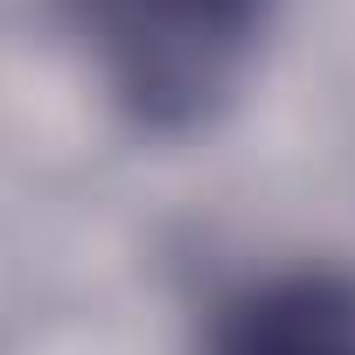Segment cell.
I'll list each match as a JSON object with an SVG mask.
<instances>
[{"label":"cell","mask_w":355,"mask_h":355,"mask_svg":"<svg viewBox=\"0 0 355 355\" xmlns=\"http://www.w3.org/2000/svg\"><path fill=\"white\" fill-rule=\"evenodd\" d=\"M202 355H355V272L293 265L230 293Z\"/></svg>","instance_id":"cell-2"},{"label":"cell","mask_w":355,"mask_h":355,"mask_svg":"<svg viewBox=\"0 0 355 355\" xmlns=\"http://www.w3.org/2000/svg\"><path fill=\"white\" fill-rule=\"evenodd\" d=\"M63 21L105 98L139 132L174 139L237 98L272 28V0H63Z\"/></svg>","instance_id":"cell-1"}]
</instances>
